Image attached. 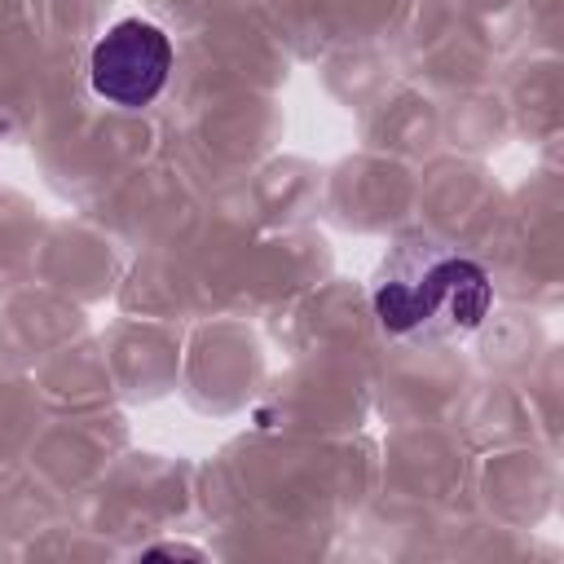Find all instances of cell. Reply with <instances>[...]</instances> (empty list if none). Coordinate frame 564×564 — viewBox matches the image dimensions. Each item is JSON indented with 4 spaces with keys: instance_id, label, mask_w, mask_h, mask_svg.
<instances>
[{
    "instance_id": "cell-1",
    "label": "cell",
    "mask_w": 564,
    "mask_h": 564,
    "mask_svg": "<svg viewBox=\"0 0 564 564\" xmlns=\"http://www.w3.org/2000/svg\"><path fill=\"white\" fill-rule=\"evenodd\" d=\"M375 313L392 335L436 330H476L489 313V278L463 256H423L419 264H397L375 286Z\"/></svg>"
},
{
    "instance_id": "cell-2",
    "label": "cell",
    "mask_w": 564,
    "mask_h": 564,
    "mask_svg": "<svg viewBox=\"0 0 564 564\" xmlns=\"http://www.w3.org/2000/svg\"><path fill=\"white\" fill-rule=\"evenodd\" d=\"M167 75H172V40L163 35V26L145 18H119L115 26H106V35L93 44L88 57L93 93L123 110L150 106L163 93Z\"/></svg>"
}]
</instances>
